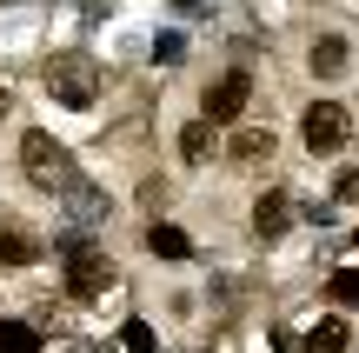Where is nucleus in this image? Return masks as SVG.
<instances>
[{
	"label": "nucleus",
	"mask_w": 359,
	"mask_h": 353,
	"mask_svg": "<svg viewBox=\"0 0 359 353\" xmlns=\"http://www.w3.org/2000/svg\"><path fill=\"white\" fill-rule=\"evenodd\" d=\"M47 93L60 107H93L100 100V67H93L87 53H53L47 60Z\"/></svg>",
	"instance_id": "obj_2"
},
{
	"label": "nucleus",
	"mask_w": 359,
	"mask_h": 353,
	"mask_svg": "<svg viewBox=\"0 0 359 353\" xmlns=\"http://www.w3.org/2000/svg\"><path fill=\"white\" fill-rule=\"evenodd\" d=\"M326 300L333 307H359V267H339V274L326 280Z\"/></svg>",
	"instance_id": "obj_14"
},
{
	"label": "nucleus",
	"mask_w": 359,
	"mask_h": 353,
	"mask_svg": "<svg viewBox=\"0 0 359 353\" xmlns=\"http://www.w3.org/2000/svg\"><path fill=\"white\" fill-rule=\"evenodd\" d=\"M0 353H40V327H27V320H0Z\"/></svg>",
	"instance_id": "obj_13"
},
{
	"label": "nucleus",
	"mask_w": 359,
	"mask_h": 353,
	"mask_svg": "<svg viewBox=\"0 0 359 353\" xmlns=\"http://www.w3.org/2000/svg\"><path fill=\"white\" fill-rule=\"evenodd\" d=\"M306 67H313V74H320V80L346 74V40H339V34H320V40H313V47H306Z\"/></svg>",
	"instance_id": "obj_8"
},
{
	"label": "nucleus",
	"mask_w": 359,
	"mask_h": 353,
	"mask_svg": "<svg viewBox=\"0 0 359 353\" xmlns=\"http://www.w3.org/2000/svg\"><path fill=\"white\" fill-rule=\"evenodd\" d=\"M306 353H346V320H320V327L306 333Z\"/></svg>",
	"instance_id": "obj_12"
},
{
	"label": "nucleus",
	"mask_w": 359,
	"mask_h": 353,
	"mask_svg": "<svg viewBox=\"0 0 359 353\" xmlns=\"http://www.w3.org/2000/svg\"><path fill=\"white\" fill-rule=\"evenodd\" d=\"M333 200H339V207H359V167H346L333 180Z\"/></svg>",
	"instance_id": "obj_16"
},
{
	"label": "nucleus",
	"mask_w": 359,
	"mask_h": 353,
	"mask_svg": "<svg viewBox=\"0 0 359 353\" xmlns=\"http://www.w3.org/2000/svg\"><path fill=\"white\" fill-rule=\"evenodd\" d=\"M107 287H114V260H107L100 247H74L67 253V293H74V300H100Z\"/></svg>",
	"instance_id": "obj_4"
},
{
	"label": "nucleus",
	"mask_w": 359,
	"mask_h": 353,
	"mask_svg": "<svg viewBox=\"0 0 359 353\" xmlns=\"http://www.w3.org/2000/svg\"><path fill=\"white\" fill-rule=\"evenodd\" d=\"M299 140H306V154H313V160H320V154H339V147L353 140L346 107H339V100H313L306 114H299Z\"/></svg>",
	"instance_id": "obj_3"
},
{
	"label": "nucleus",
	"mask_w": 359,
	"mask_h": 353,
	"mask_svg": "<svg viewBox=\"0 0 359 353\" xmlns=\"http://www.w3.org/2000/svg\"><path fill=\"white\" fill-rule=\"evenodd\" d=\"M147 247H154L160 260H193V240L180 234L173 220H154V234H147Z\"/></svg>",
	"instance_id": "obj_10"
},
{
	"label": "nucleus",
	"mask_w": 359,
	"mask_h": 353,
	"mask_svg": "<svg viewBox=\"0 0 359 353\" xmlns=\"http://www.w3.org/2000/svg\"><path fill=\"white\" fill-rule=\"evenodd\" d=\"M0 114H7V93H0Z\"/></svg>",
	"instance_id": "obj_18"
},
{
	"label": "nucleus",
	"mask_w": 359,
	"mask_h": 353,
	"mask_svg": "<svg viewBox=\"0 0 359 353\" xmlns=\"http://www.w3.org/2000/svg\"><path fill=\"white\" fill-rule=\"evenodd\" d=\"M293 227V194H259L253 200V234L259 240H280Z\"/></svg>",
	"instance_id": "obj_6"
},
{
	"label": "nucleus",
	"mask_w": 359,
	"mask_h": 353,
	"mask_svg": "<svg viewBox=\"0 0 359 353\" xmlns=\"http://www.w3.org/2000/svg\"><path fill=\"white\" fill-rule=\"evenodd\" d=\"M246 100H253V80H246V67H233V74H219L213 87H206V107H200V120L226 127V120H240V114H246Z\"/></svg>",
	"instance_id": "obj_5"
},
{
	"label": "nucleus",
	"mask_w": 359,
	"mask_h": 353,
	"mask_svg": "<svg viewBox=\"0 0 359 353\" xmlns=\"http://www.w3.org/2000/svg\"><path fill=\"white\" fill-rule=\"evenodd\" d=\"M34 260H40L34 234H20V227H0V267H34Z\"/></svg>",
	"instance_id": "obj_11"
},
{
	"label": "nucleus",
	"mask_w": 359,
	"mask_h": 353,
	"mask_svg": "<svg viewBox=\"0 0 359 353\" xmlns=\"http://www.w3.org/2000/svg\"><path fill=\"white\" fill-rule=\"evenodd\" d=\"M20 167H27V180L40 187V194H67L74 187V160H67V147L53 140V133H27L20 140Z\"/></svg>",
	"instance_id": "obj_1"
},
{
	"label": "nucleus",
	"mask_w": 359,
	"mask_h": 353,
	"mask_svg": "<svg viewBox=\"0 0 359 353\" xmlns=\"http://www.w3.org/2000/svg\"><path fill=\"white\" fill-rule=\"evenodd\" d=\"M273 147H280V140H273V133H259V127H246V133H233V147H226V160H233V167H266V160H273Z\"/></svg>",
	"instance_id": "obj_7"
},
{
	"label": "nucleus",
	"mask_w": 359,
	"mask_h": 353,
	"mask_svg": "<svg viewBox=\"0 0 359 353\" xmlns=\"http://www.w3.org/2000/svg\"><path fill=\"white\" fill-rule=\"evenodd\" d=\"M120 340H127V353H160V340H154V327H147V320H127V327H120Z\"/></svg>",
	"instance_id": "obj_15"
},
{
	"label": "nucleus",
	"mask_w": 359,
	"mask_h": 353,
	"mask_svg": "<svg viewBox=\"0 0 359 353\" xmlns=\"http://www.w3.org/2000/svg\"><path fill=\"white\" fill-rule=\"evenodd\" d=\"M273 353H299V347H293V333H280V327H273Z\"/></svg>",
	"instance_id": "obj_17"
},
{
	"label": "nucleus",
	"mask_w": 359,
	"mask_h": 353,
	"mask_svg": "<svg viewBox=\"0 0 359 353\" xmlns=\"http://www.w3.org/2000/svg\"><path fill=\"white\" fill-rule=\"evenodd\" d=\"M180 160H187V167H206V160H213V120H187V127H180Z\"/></svg>",
	"instance_id": "obj_9"
}]
</instances>
